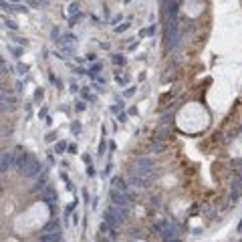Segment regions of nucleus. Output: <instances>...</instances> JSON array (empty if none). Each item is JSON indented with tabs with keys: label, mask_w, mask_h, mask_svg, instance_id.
Instances as JSON below:
<instances>
[{
	"label": "nucleus",
	"mask_w": 242,
	"mask_h": 242,
	"mask_svg": "<svg viewBox=\"0 0 242 242\" xmlns=\"http://www.w3.org/2000/svg\"><path fill=\"white\" fill-rule=\"evenodd\" d=\"M18 71H20V75H24L28 69H26V65H18Z\"/></svg>",
	"instance_id": "nucleus-22"
},
{
	"label": "nucleus",
	"mask_w": 242,
	"mask_h": 242,
	"mask_svg": "<svg viewBox=\"0 0 242 242\" xmlns=\"http://www.w3.org/2000/svg\"><path fill=\"white\" fill-rule=\"evenodd\" d=\"M127 115H137V109H135V107H129V111H127Z\"/></svg>",
	"instance_id": "nucleus-23"
},
{
	"label": "nucleus",
	"mask_w": 242,
	"mask_h": 242,
	"mask_svg": "<svg viewBox=\"0 0 242 242\" xmlns=\"http://www.w3.org/2000/svg\"><path fill=\"white\" fill-rule=\"evenodd\" d=\"M40 169H42V165H40L39 160H35V158H30V161L24 165V169H22V176L24 178H37L40 174Z\"/></svg>",
	"instance_id": "nucleus-1"
},
{
	"label": "nucleus",
	"mask_w": 242,
	"mask_h": 242,
	"mask_svg": "<svg viewBox=\"0 0 242 242\" xmlns=\"http://www.w3.org/2000/svg\"><path fill=\"white\" fill-rule=\"evenodd\" d=\"M12 163H16V153H10V151L2 153V163H0V169L2 171H6Z\"/></svg>",
	"instance_id": "nucleus-7"
},
{
	"label": "nucleus",
	"mask_w": 242,
	"mask_h": 242,
	"mask_svg": "<svg viewBox=\"0 0 242 242\" xmlns=\"http://www.w3.org/2000/svg\"><path fill=\"white\" fill-rule=\"evenodd\" d=\"M55 230H59V220H57V218H53V220L42 228V232H55Z\"/></svg>",
	"instance_id": "nucleus-8"
},
{
	"label": "nucleus",
	"mask_w": 242,
	"mask_h": 242,
	"mask_svg": "<svg viewBox=\"0 0 242 242\" xmlns=\"http://www.w3.org/2000/svg\"><path fill=\"white\" fill-rule=\"evenodd\" d=\"M87 176H95V167L93 165H87Z\"/></svg>",
	"instance_id": "nucleus-20"
},
{
	"label": "nucleus",
	"mask_w": 242,
	"mask_h": 242,
	"mask_svg": "<svg viewBox=\"0 0 242 242\" xmlns=\"http://www.w3.org/2000/svg\"><path fill=\"white\" fill-rule=\"evenodd\" d=\"M113 65H125V57H121V55H113Z\"/></svg>",
	"instance_id": "nucleus-12"
},
{
	"label": "nucleus",
	"mask_w": 242,
	"mask_h": 242,
	"mask_svg": "<svg viewBox=\"0 0 242 242\" xmlns=\"http://www.w3.org/2000/svg\"><path fill=\"white\" fill-rule=\"evenodd\" d=\"M127 26H129V24H123V26H117L115 30H117V32H123V30H127Z\"/></svg>",
	"instance_id": "nucleus-25"
},
{
	"label": "nucleus",
	"mask_w": 242,
	"mask_h": 242,
	"mask_svg": "<svg viewBox=\"0 0 242 242\" xmlns=\"http://www.w3.org/2000/svg\"><path fill=\"white\" fill-rule=\"evenodd\" d=\"M75 151H77V145L71 143V145H69V153H75Z\"/></svg>",
	"instance_id": "nucleus-24"
},
{
	"label": "nucleus",
	"mask_w": 242,
	"mask_h": 242,
	"mask_svg": "<svg viewBox=\"0 0 242 242\" xmlns=\"http://www.w3.org/2000/svg\"><path fill=\"white\" fill-rule=\"evenodd\" d=\"M161 224H163V232H161V238H163V240H171V238H178V228H176V226H174L171 222L163 220Z\"/></svg>",
	"instance_id": "nucleus-2"
},
{
	"label": "nucleus",
	"mask_w": 242,
	"mask_h": 242,
	"mask_svg": "<svg viewBox=\"0 0 242 242\" xmlns=\"http://www.w3.org/2000/svg\"><path fill=\"white\" fill-rule=\"evenodd\" d=\"M6 26H8L10 30H16V22H12V20H8V22H6Z\"/></svg>",
	"instance_id": "nucleus-18"
},
{
	"label": "nucleus",
	"mask_w": 242,
	"mask_h": 242,
	"mask_svg": "<svg viewBox=\"0 0 242 242\" xmlns=\"http://www.w3.org/2000/svg\"><path fill=\"white\" fill-rule=\"evenodd\" d=\"M153 149H156V151H161V149H163V145H161V143H156V145H153Z\"/></svg>",
	"instance_id": "nucleus-27"
},
{
	"label": "nucleus",
	"mask_w": 242,
	"mask_h": 242,
	"mask_svg": "<svg viewBox=\"0 0 242 242\" xmlns=\"http://www.w3.org/2000/svg\"><path fill=\"white\" fill-rule=\"evenodd\" d=\"M125 119H127V113H117V121H121V123H125Z\"/></svg>",
	"instance_id": "nucleus-15"
},
{
	"label": "nucleus",
	"mask_w": 242,
	"mask_h": 242,
	"mask_svg": "<svg viewBox=\"0 0 242 242\" xmlns=\"http://www.w3.org/2000/svg\"><path fill=\"white\" fill-rule=\"evenodd\" d=\"M83 161H85L87 165H91V156H89V153H85V156H83Z\"/></svg>",
	"instance_id": "nucleus-21"
},
{
	"label": "nucleus",
	"mask_w": 242,
	"mask_h": 242,
	"mask_svg": "<svg viewBox=\"0 0 242 242\" xmlns=\"http://www.w3.org/2000/svg\"><path fill=\"white\" fill-rule=\"evenodd\" d=\"M99 230H101L103 234H109V232H111V226H109V224L103 220V222H101V226H99Z\"/></svg>",
	"instance_id": "nucleus-13"
},
{
	"label": "nucleus",
	"mask_w": 242,
	"mask_h": 242,
	"mask_svg": "<svg viewBox=\"0 0 242 242\" xmlns=\"http://www.w3.org/2000/svg\"><path fill=\"white\" fill-rule=\"evenodd\" d=\"M103 218H105V222H107L111 228H117L121 222H123V220H119V218L115 216V212H113L111 208H107V210H105V216H103Z\"/></svg>",
	"instance_id": "nucleus-6"
},
{
	"label": "nucleus",
	"mask_w": 242,
	"mask_h": 242,
	"mask_svg": "<svg viewBox=\"0 0 242 242\" xmlns=\"http://www.w3.org/2000/svg\"><path fill=\"white\" fill-rule=\"evenodd\" d=\"M40 198H42V202H46V204H53V202H57L59 194H57V190H55L53 186H46V188L40 192Z\"/></svg>",
	"instance_id": "nucleus-5"
},
{
	"label": "nucleus",
	"mask_w": 242,
	"mask_h": 242,
	"mask_svg": "<svg viewBox=\"0 0 242 242\" xmlns=\"http://www.w3.org/2000/svg\"><path fill=\"white\" fill-rule=\"evenodd\" d=\"M77 111H85V103H81V101L77 103Z\"/></svg>",
	"instance_id": "nucleus-26"
},
{
	"label": "nucleus",
	"mask_w": 242,
	"mask_h": 242,
	"mask_svg": "<svg viewBox=\"0 0 242 242\" xmlns=\"http://www.w3.org/2000/svg\"><path fill=\"white\" fill-rule=\"evenodd\" d=\"M55 149H57V153H63V151H69V145H67L65 141H59Z\"/></svg>",
	"instance_id": "nucleus-11"
},
{
	"label": "nucleus",
	"mask_w": 242,
	"mask_h": 242,
	"mask_svg": "<svg viewBox=\"0 0 242 242\" xmlns=\"http://www.w3.org/2000/svg\"><path fill=\"white\" fill-rule=\"evenodd\" d=\"M42 99V89H39L37 93H35V101H40Z\"/></svg>",
	"instance_id": "nucleus-17"
},
{
	"label": "nucleus",
	"mask_w": 242,
	"mask_h": 242,
	"mask_svg": "<svg viewBox=\"0 0 242 242\" xmlns=\"http://www.w3.org/2000/svg\"><path fill=\"white\" fill-rule=\"evenodd\" d=\"M242 194V174H236L234 176V184H232V194H230V200L236 202Z\"/></svg>",
	"instance_id": "nucleus-3"
},
{
	"label": "nucleus",
	"mask_w": 242,
	"mask_h": 242,
	"mask_svg": "<svg viewBox=\"0 0 242 242\" xmlns=\"http://www.w3.org/2000/svg\"><path fill=\"white\" fill-rule=\"evenodd\" d=\"M133 93H135V87H129V89H127V91H125V97H131V95H133Z\"/></svg>",
	"instance_id": "nucleus-19"
},
{
	"label": "nucleus",
	"mask_w": 242,
	"mask_h": 242,
	"mask_svg": "<svg viewBox=\"0 0 242 242\" xmlns=\"http://www.w3.org/2000/svg\"><path fill=\"white\" fill-rule=\"evenodd\" d=\"M103 151H105V139H101L99 143V156H103Z\"/></svg>",
	"instance_id": "nucleus-16"
},
{
	"label": "nucleus",
	"mask_w": 242,
	"mask_h": 242,
	"mask_svg": "<svg viewBox=\"0 0 242 242\" xmlns=\"http://www.w3.org/2000/svg\"><path fill=\"white\" fill-rule=\"evenodd\" d=\"M63 240V232L55 230V232H42L39 236V242H61Z\"/></svg>",
	"instance_id": "nucleus-4"
},
{
	"label": "nucleus",
	"mask_w": 242,
	"mask_h": 242,
	"mask_svg": "<svg viewBox=\"0 0 242 242\" xmlns=\"http://www.w3.org/2000/svg\"><path fill=\"white\" fill-rule=\"evenodd\" d=\"M77 204H79V200H73V204H69V206L65 208V218H69V216H71V212L77 208Z\"/></svg>",
	"instance_id": "nucleus-10"
},
{
	"label": "nucleus",
	"mask_w": 242,
	"mask_h": 242,
	"mask_svg": "<svg viewBox=\"0 0 242 242\" xmlns=\"http://www.w3.org/2000/svg\"><path fill=\"white\" fill-rule=\"evenodd\" d=\"M71 131H73L75 135H79V133H81V125L77 123V121H73V125H71Z\"/></svg>",
	"instance_id": "nucleus-14"
},
{
	"label": "nucleus",
	"mask_w": 242,
	"mask_h": 242,
	"mask_svg": "<svg viewBox=\"0 0 242 242\" xmlns=\"http://www.w3.org/2000/svg\"><path fill=\"white\" fill-rule=\"evenodd\" d=\"M163 242H182L180 238H171V240H163Z\"/></svg>",
	"instance_id": "nucleus-28"
},
{
	"label": "nucleus",
	"mask_w": 242,
	"mask_h": 242,
	"mask_svg": "<svg viewBox=\"0 0 242 242\" xmlns=\"http://www.w3.org/2000/svg\"><path fill=\"white\" fill-rule=\"evenodd\" d=\"M113 188H115V190H119V192H125V194H127V186H125V182H123L121 178H113Z\"/></svg>",
	"instance_id": "nucleus-9"
}]
</instances>
